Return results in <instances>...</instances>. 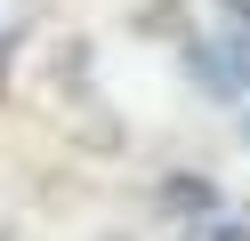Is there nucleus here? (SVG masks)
<instances>
[{
  "label": "nucleus",
  "instance_id": "nucleus-1",
  "mask_svg": "<svg viewBox=\"0 0 250 241\" xmlns=\"http://www.w3.org/2000/svg\"><path fill=\"white\" fill-rule=\"evenodd\" d=\"M186 64L210 96H250V24H226L218 40H186Z\"/></svg>",
  "mask_w": 250,
  "mask_h": 241
},
{
  "label": "nucleus",
  "instance_id": "nucleus-2",
  "mask_svg": "<svg viewBox=\"0 0 250 241\" xmlns=\"http://www.w3.org/2000/svg\"><path fill=\"white\" fill-rule=\"evenodd\" d=\"M153 209L178 217V225H194V217H210V209H218V185H210L202 169H169L162 185H153Z\"/></svg>",
  "mask_w": 250,
  "mask_h": 241
},
{
  "label": "nucleus",
  "instance_id": "nucleus-3",
  "mask_svg": "<svg viewBox=\"0 0 250 241\" xmlns=\"http://www.w3.org/2000/svg\"><path fill=\"white\" fill-rule=\"evenodd\" d=\"M178 241H250V209H210V217L178 225Z\"/></svg>",
  "mask_w": 250,
  "mask_h": 241
},
{
  "label": "nucleus",
  "instance_id": "nucleus-4",
  "mask_svg": "<svg viewBox=\"0 0 250 241\" xmlns=\"http://www.w3.org/2000/svg\"><path fill=\"white\" fill-rule=\"evenodd\" d=\"M17 48H24V24H8V32H0V96H8V64H17Z\"/></svg>",
  "mask_w": 250,
  "mask_h": 241
},
{
  "label": "nucleus",
  "instance_id": "nucleus-5",
  "mask_svg": "<svg viewBox=\"0 0 250 241\" xmlns=\"http://www.w3.org/2000/svg\"><path fill=\"white\" fill-rule=\"evenodd\" d=\"M226 8V24H250V0H218Z\"/></svg>",
  "mask_w": 250,
  "mask_h": 241
},
{
  "label": "nucleus",
  "instance_id": "nucleus-6",
  "mask_svg": "<svg viewBox=\"0 0 250 241\" xmlns=\"http://www.w3.org/2000/svg\"><path fill=\"white\" fill-rule=\"evenodd\" d=\"M242 145H250V105H242Z\"/></svg>",
  "mask_w": 250,
  "mask_h": 241
},
{
  "label": "nucleus",
  "instance_id": "nucleus-7",
  "mask_svg": "<svg viewBox=\"0 0 250 241\" xmlns=\"http://www.w3.org/2000/svg\"><path fill=\"white\" fill-rule=\"evenodd\" d=\"M0 241H8V233H0Z\"/></svg>",
  "mask_w": 250,
  "mask_h": 241
}]
</instances>
